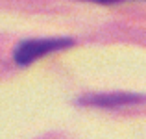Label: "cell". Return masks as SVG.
Segmentation results:
<instances>
[{
  "label": "cell",
  "instance_id": "cell-1",
  "mask_svg": "<svg viewBox=\"0 0 146 139\" xmlns=\"http://www.w3.org/2000/svg\"><path fill=\"white\" fill-rule=\"evenodd\" d=\"M72 45H74L72 39H28L17 46L13 57L19 65H30L41 56H46L61 48H68Z\"/></svg>",
  "mask_w": 146,
  "mask_h": 139
},
{
  "label": "cell",
  "instance_id": "cell-3",
  "mask_svg": "<svg viewBox=\"0 0 146 139\" xmlns=\"http://www.w3.org/2000/svg\"><path fill=\"white\" fill-rule=\"evenodd\" d=\"M96 4H117V2H126V0H91Z\"/></svg>",
  "mask_w": 146,
  "mask_h": 139
},
{
  "label": "cell",
  "instance_id": "cell-2",
  "mask_svg": "<svg viewBox=\"0 0 146 139\" xmlns=\"http://www.w3.org/2000/svg\"><path fill=\"white\" fill-rule=\"evenodd\" d=\"M135 100L131 95H104V96H91L87 102L93 106H120V104H128Z\"/></svg>",
  "mask_w": 146,
  "mask_h": 139
}]
</instances>
